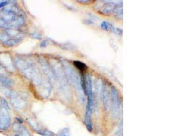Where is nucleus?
I'll use <instances>...</instances> for the list:
<instances>
[{
  "label": "nucleus",
  "mask_w": 181,
  "mask_h": 136,
  "mask_svg": "<svg viewBox=\"0 0 181 136\" xmlns=\"http://www.w3.org/2000/svg\"><path fill=\"white\" fill-rule=\"evenodd\" d=\"M37 133H38V134L42 135L43 136H55V133L47 129H40L39 131H37Z\"/></svg>",
  "instance_id": "1a4fd4ad"
},
{
  "label": "nucleus",
  "mask_w": 181,
  "mask_h": 136,
  "mask_svg": "<svg viewBox=\"0 0 181 136\" xmlns=\"http://www.w3.org/2000/svg\"><path fill=\"white\" fill-rule=\"evenodd\" d=\"M57 136H71V131L69 128H63L61 129L57 133Z\"/></svg>",
  "instance_id": "0eeeda50"
},
{
  "label": "nucleus",
  "mask_w": 181,
  "mask_h": 136,
  "mask_svg": "<svg viewBox=\"0 0 181 136\" xmlns=\"http://www.w3.org/2000/svg\"><path fill=\"white\" fill-rule=\"evenodd\" d=\"M111 109H112V115L113 117L117 116L119 110H120V102L119 98V94L117 90L115 87H111Z\"/></svg>",
  "instance_id": "20e7f679"
},
{
  "label": "nucleus",
  "mask_w": 181,
  "mask_h": 136,
  "mask_svg": "<svg viewBox=\"0 0 181 136\" xmlns=\"http://www.w3.org/2000/svg\"><path fill=\"white\" fill-rule=\"evenodd\" d=\"M5 72H6V70H4V68L1 65H0V75L5 76Z\"/></svg>",
  "instance_id": "f3484780"
},
{
  "label": "nucleus",
  "mask_w": 181,
  "mask_h": 136,
  "mask_svg": "<svg viewBox=\"0 0 181 136\" xmlns=\"http://www.w3.org/2000/svg\"><path fill=\"white\" fill-rule=\"evenodd\" d=\"M0 84L4 85L5 87L10 86L12 85L13 82L8 78H7L6 76L0 75Z\"/></svg>",
  "instance_id": "423d86ee"
},
{
  "label": "nucleus",
  "mask_w": 181,
  "mask_h": 136,
  "mask_svg": "<svg viewBox=\"0 0 181 136\" xmlns=\"http://www.w3.org/2000/svg\"><path fill=\"white\" fill-rule=\"evenodd\" d=\"M48 45V42L47 41H43V42L41 43V44H40V46H41V47H46V46Z\"/></svg>",
  "instance_id": "a211bd4d"
},
{
  "label": "nucleus",
  "mask_w": 181,
  "mask_h": 136,
  "mask_svg": "<svg viewBox=\"0 0 181 136\" xmlns=\"http://www.w3.org/2000/svg\"><path fill=\"white\" fill-rule=\"evenodd\" d=\"M64 71L67 74V78H69V80L73 84L75 89H77L80 94V97H82L83 101H84V97L86 95L85 92V87H84V80H83L82 77H80L79 76V73L75 70L73 67H71L68 62H63Z\"/></svg>",
  "instance_id": "f03ea898"
},
{
  "label": "nucleus",
  "mask_w": 181,
  "mask_h": 136,
  "mask_svg": "<svg viewBox=\"0 0 181 136\" xmlns=\"http://www.w3.org/2000/svg\"><path fill=\"white\" fill-rule=\"evenodd\" d=\"M10 38L8 35L6 33H4V34H0V40L2 41V42H4V44L6 42H8Z\"/></svg>",
  "instance_id": "4468645a"
},
{
  "label": "nucleus",
  "mask_w": 181,
  "mask_h": 136,
  "mask_svg": "<svg viewBox=\"0 0 181 136\" xmlns=\"http://www.w3.org/2000/svg\"><path fill=\"white\" fill-rule=\"evenodd\" d=\"M117 136H121V135H117Z\"/></svg>",
  "instance_id": "aec40b11"
},
{
  "label": "nucleus",
  "mask_w": 181,
  "mask_h": 136,
  "mask_svg": "<svg viewBox=\"0 0 181 136\" xmlns=\"http://www.w3.org/2000/svg\"><path fill=\"white\" fill-rule=\"evenodd\" d=\"M79 2L82 3V4H86V2H87V3H90V1H79Z\"/></svg>",
  "instance_id": "6ab92c4d"
},
{
  "label": "nucleus",
  "mask_w": 181,
  "mask_h": 136,
  "mask_svg": "<svg viewBox=\"0 0 181 136\" xmlns=\"http://www.w3.org/2000/svg\"><path fill=\"white\" fill-rule=\"evenodd\" d=\"M14 136H32L29 131L24 127L18 133H16Z\"/></svg>",
  "instance_id": "9b49d317"
},
{
  "label": "nucleus",
  "mask_w": 181,
  "mask_h": 136,
  "mask_svg": "<svg viewBox=\"0 0 181 136\" xmlns=\"http://www.w3.org/2000/svg\"><path fill=\"white\" fill-rule=\"evenodd\" d=\"M102 99L106 110H109L111 108V87L108 85H103L102 89Z\"/></svg>",
  "instance_id": "39448f33"
},
{
  "label": "nucleus",
  "mask_w": 181,
  "mask_h": 136,
  "mask_svg": "<svg viewBox=\"0 0 181 136\" xmlns=\"http://www.w3.org/2000/svg\"><path fill=\"white\" fill-rule=\"evenodd\" d=\"M114 12L115 13V15L117 16V17L122 18V16H123V8H122V7H121V5H117V7L115 8Z\"/></svg>",
  "instance_id": "f8f14e48"
},
{
  "label": "nucleus",
  "mask_w": 181,
  "mask_h": 136,
  "mask_svg": "<svg viewBox=\"0 0 181 136\" xmlns=\"http://www.w3.org/2000/svg\"><path fill=\"white\" fill-rule=\"evenodd\" d=\"M11 125V117L9 110L0 106V131H7Z\"/></svg>",
  "instance_id": "7ed1b4c3"
},
{
  "label": "nucleus",
  "mask_w": 181,
  "mask_h": 136,
  "mask_svg": "<svg viewBox=\"0 0 181 136\" xmlns=\"http://www.w3.org/2000/svg\"><path fill=\"white\" fill-rule=\"evenodd\" d=\"M31 36L33 38H36V39H41L42 38L41 35L37 34V33H33V34H31Z\"/></svg>",
  "instance_id": "2eb2a0df"
},
{
  "label": "nucleus",
  "mask_w": 181,
  "mask_h": 136,
  "mask_svg": "<svg viewBox=\"0 0 181 136\" xmlns=\"http://www.w3.org/2000/svg\"><path fill=\"white\" fill-rule=\"evenodd\" d=\"M74 65L75 67L77 68V69L80 70L84 71L86 70H87V65H86L84 63H83V62L75 61H74Z\"/></svg>",
  "instance_id": "6e6552de"
},
{
  "label": "nucleus",
  "mask_w": 181,
  "mask_h": 136,
  "mask_svg": "<svg viewBox=\"0 0 181 136\" xmlns=\"http://www.w3.org/2000/svg\"><path fill=\"white\" fill-rule=\"evenodd\" d=\"M0 16H1V15H0Z\"/></svg>",
  "instance_id": "412c9836"
},
{
  "label": "nucleus",
  "mask_w": 181,
  "mask_h": 136,
  "mask_svg": "<svg viewBox=\"0 0 181 136\" xmlns=\"http://www.w3.org/2000/svg\"><path fill=\"white\" fill-rule=\"evenodd\" d=\"M0 105L2 106V107H3L4 108L8 110H10V108L8 105V103L6 102V100L4 99V98H2L1 101H0Z\"/></svg>",
  "instance_id": "ddd939ff"
},
{
  "label": "nucleus",
  "mask_w": 181,
  "mask_h": 136,
  "mask_svg": "<svg viewBox=\"0 0 181 136\" xmlns=\"http://www.w3.org/2000/svg\"><path fill=\"white\" fill-rule=\"evenodd\" d=\"M84 87L86 94H88V105L86 108V112L85 116V124L87 129L90 131H92V124L91 114L94 108V92L92 90V84L91 77L89 74H86L84 77Z\"/></svg>",
  "instance_id": "f257e3e1"
},
{
  "label": "nucleus",
  "mask_w": 181,
  "mask_h": 136,
  "mask_svg": "<svg viewBox=\"0 0 181 136\" xmlns=\"http://www.w3.org/2000/svg\"><path fill=\"white\" fill-rule=\"evenodd\" d=\"M101 27L102 29H103L104 30H106V31H112L113 29L114 28V27H113L111 24L108 23V22H106V21L102 22L101 24Z\"/></svg>",
  "instance_id": "9d476101"
},
{
  "label": "nucleus",
  "mask_w": 181,
  "mask_h": 136,
  "mask_svg": "<svg viewBox=\"0 0 181 136\" xmlns=\"http://www.w3.org/2000/svg\"><path fill=\"white\" fill-rule=\"evenodd\" d=\"M8 4V1H2L0 2V8H4V6H6V5Z\"/></svg>",
  "instance_id": "dca6fc26"
}]
</instances>
